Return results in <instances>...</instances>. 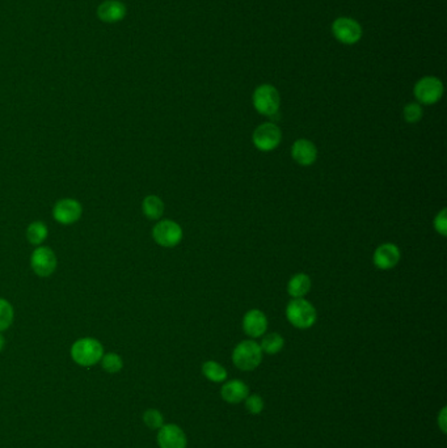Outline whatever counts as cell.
I'll return each instance as SVG.
<instances>
[{
	"mask_svg": "<svg viewBox=\"0 0 447 448\" xmlns=\"http://www.w3.org/2000/svg\"><path fill=\"white\" fill-rule=\"evenodd\" d=\"M104 356L103 345L96 338H80L71 347V356L83 367H91L101 360Z\"/></svg>",
	"mask_w": 447,
	"mask_h": 448,
	"instance_id": "cell-1",
	"label": "cell"
},
{
	"mask_svg": "<svg viewBox=\"0 0 447 448\" xmlns=\"http://www.w3.org/2000/svg\"><path fill=\"white\" fill-rule=\"evenodd\" d=\"M290 324L298 329H308L316 321L315 307L306 299H292L286 307Z\"/></svg>",
	"mask_w": 447,
	"mask_h": 448,
	"instance_id": "cell-2",
	"label": "cell"
},
{
	"mask_svg": "<svg viewBox=\"0 0 447 448\" xmlns=\"http://www.w3.org/2000/svg\"><path fill=\"white\" fill-rule=\"evenodd\" d=\"M263 360V350L255 341H243L232 352V362L241 371L257 369Z\"/></svg>",
	"mask_w": 447,
	"mask_h": 448,
	"instance_id": "cell-3",
	"label": "cell"
},
{
	"mask_svg": "<svg viewBox=\"0 0 447 448\" xmlns=\"http://www.w3.org/2000/svg\"><path fill=\"white\" fill-rule=\"evenodd\" d=\"M253 106L255 109L266 117H273L277 114L281 105V96L276 87L272 84H261L253 92Z\"/></svg>",
	"mask_w": 447,
	"mask_h": 448,
	"instance_id": "cell-4",
	"label": "cell"
},
{
	"mask_svg": "<svg viewBox=\"0 0 447 448\" xmlns=\"http://www.w3.org/2000/svg\"><path fill=\"white\" fill-rule=\"evenodd\" d=\"M332 34L342 45L352 46L361 41L364 29L353 17L341 16L332 23Z\"/></svg>",
	"mask_w": 447,
	"mask_h": 448,
	"instance_id": "cell-5",
	"label": "cell"
},
{
	"mask_svg": "<svg viewBox=\"0 0 447 448\" xmlns=\"http://www.w3.org/2000/svg\"><path fill=\"white\" fill-rule=\"evenodd\" d=\"M413 94L420 104L433 105L444 96V83L435 77H424L415 84Z\"/></svg>",
	"mask_w": 447,
	"mask_h": 448,
	"instance_id": "cell-6",
	"label": "cell"
},
{
	"mask_svg": "<svg viewBox=\"0 0 447 448\" xmlns=\"http://www.w3.org/2000/svg\"><path fill=\"white\" fill-rule=\"evenodd\" d=\"M152 238L160 247L173 248L179 245L183 240V228L180 227V224L166 219L155 224L152 230Z\"/></svg>",
	"mask_w": 447,
	"mask_h": 448,
	"instance_id": "cell-7",
	"label": "cell"
},
{
	"mask_svg": "<svg viewBox=\"0 0 447 448\" xmlns=\"http://www.w3.org/2000/svg\"><path fill=\"white\" fill-rule=\"evenodd\" d=\"M253 145L263 152L276 150L282 141V132L276 123L266 122L260 125L253 132Z\"/></svg>",
	"mask_w": 447,
	"mask_h": 448,
	"instance_id": "cell-8",
	"label": "cell"
},
{
	"mask_svg": "<svg viewBox=\"0 0 447 448\" xmlns=\"http://www.w3.org/2000/svg\"><path fill=\"white\" fill-rule=\"evenodd\" d=\"M30 266L39 277H50L57 269V257L50 248L39 247L30 256Z\"/></svg>",
	"mask_w": 447,
	"mask_h": 448,
	"instance_id": "cell-9",
	"label": "cell"
},
{
	"mask_svg": "<svg viewBox=\"0 0 447 448\" xmlns=\"http://www.w3.org/2000/svg\"><path fill=\"white\" fill-rule=\"evenodd\" d=\"M83 214V207L79 201L72 198H65L55 203L53 209L54 219L58 223L70 225L77 223Z\"/></svg>",
	"mask_w": 447,
	"mask_h": 448,
	"instance_id": "cell-10",
	"label": "cell"
},
{
	"mask_svg": "<svg viewBox=\"0 0 447 448\" xmlns=\"http://www.w3.org/2000/svg\"><path fill=\"white\" fill-rule=\"evenodd\" d=\"M158 443L160 448H186L188 439L180 426L170 423L159 429Z\"/></svg>",
	"mask_w": 447,
	"mask_h": 448,
	"instance_id": "cell-11",
	"label": "cell"
},
{
	"mask_svg": "<svg viewBox=\"0 0 447 448\" xmlns=\"http://www.w3.org/2000/svg\"><path fill=\"white\" fill-rule=\"evenodd\" d=\"M400 250L393 243H386L379 245L375 252L372 261L374 265L381 270H390L399 264L400 261Z\"/></svg>",
	"mask_w": 447,
	"mask_h": 448,
	"instance_id": "cell-12",
	"label": "cell"
},
{
	"mask_svg": "<svg viewBox=\"0 0 447 448\" xmlns=\"http://www.w3.org/2000/svg\"><path fill=\"white\" fill-rule=\"evenodd\" d=\"M126 12V6L119 0H106L97 7V17L106 24L122 21Z\"/></svg>",
	"mask_w": 447,
	"mask_h": 448,
	"instance_id": "cell-13",
	"label": "cell"
},
{
	"mask_svg": "<svg viewBox=\"0 0 447 448\" xmlns=\"http://www.w3.org/2000/svg\"><path fill=\"white\" fill-rule=\"evenodd\" d=\"M291 156L303 167L312 165L317 159L316 145L308 139H298L291 148Z\"/></svg>",
	"mask_w": 447,
	"mask_h": 448,
	"instance_id": "cell-14",
	"label": "cell"
},
{
	"mask_svg": "<svg viewBox=\"0 0 447 448\" xmlns=\"http://www.w3.org/2000/svg\"><path fill=\"white\" fill-rule=\"evenodd\" d=\"M243 329L252 338L261 337L268 329V318L259 309H250L243 318Z\"/></svg>",
	"mask_w": 447,
	"mask_h": 448,
	"instance_id": "cell-15",
	"label": "cell"
},
{
	"mask_svg": "<svg viewBox=\"0 0 447 448\" xmlns=\"http://www.w3.org/2000/svg\"><path fill=\"white\" fill-rule=\"evenodd\" d=\"M250 395V388L243 380H230L224 383L221 396L226 403L228 404H239L243 403Z\"/></svg>",
	"mask_w": 447,
	"mask_h": 448,
	"instance_id": "cell-16",
	"label": "cell"
},
{
	"mask_svg": "<svg viewBox=\"0 0 447 448\" xmlns=\"http://www.w3.org/2000/svg\"><path fill=\"white\" fill-rule=\"evenodd\" d=\"M310 290H311V279L304 273L295 274L288 283V292L294 299L304 298Z\"/></svg>",
	"mask_w": 447,
	"mask_h": 448,
	"instance_id": "cell-17",
	"label": "cell"
},
{
	"mask_svg": "<svg viewBox=\"0 0 447 448\" xmlns=\"http://www.w3.org/2000/svg\"><path fill=\"white\" fill-rule=\"evenodd\" d=\"M142 210H143L146 218H148L151 221H158L159 218H161V215L164 212V203L158 196L151 194V196H147L143 199Z\"/></svg>",
	"mask_w": 447,
	"mask_h": 448,
	"instance_id": "cell-18",
	"label": "cell"
},
{
	"mask_svg": "<svg viewBox=\"0 0 447 448\" xmlns=\"http://www.w3.org/2000/svg\"><path fill=\"white\" fill-rule=\"evenodd\" d=\"M202 374L212 383H222L227 379V369L214 360H208L202 365Z\"/></svg>",
	"mask_w": 447,
	"mask_h": 448,
	"instance_id": "cell-19",
	"label": "cell"
},
{
	"mask_svg": "<svg viewBox=\"0 0 447 448\" xmlns=\"http://www.w3.org/2000/svg\"><path fill=\"white\" fill-rule=\"evenodd\" d=\"M285 346V340L281 334L278 333H269L266 334L261 341V350L263 353H266L269 356H275L277 353H279Z\"/></svg>",
	"mask_w": 447,
	"mask_h": 448,
	"instance_id": "cell-20",
	"label": "cell"
},
{
	"mask_svg": "<svg viewBox=\"0 0 447 448\" xmlns=\"http://www.w3.org/2000/svg\"><path fill=\"white\" fill-rule=\"evenodd\" d=\"M48 227L42 222H33L27 228L28 241L33 245H41L48 238Z\"/></svg>",
	"mask_w": 447,
	"mask_h": 448,
	"instance_id": "cell-21",
	"label": "cell"
},
{
	"mask_svg": "<svg viewBox=\"0 0 447 448\" xmlns=\"http://www.w3.org/2000/svg\"><path fill=\"white\" fill-rule=\"evenodd\" d=\"M14 307L3 298H0V332L7 330L14 323Z\"/></svg>",
	"mask_w": 447,
	"mask_h": 448,
	"instance_id": "cell-22",
	"label": "cell"
},
{
	"mask_svg": "<svg viewBox=\"0 0 447 448\" xmlns=\"http://www.w3.org/2000/svg\"><path fill=\"white\" fill-rule=\"evenodd\" d=\"M101 365H103V369H106V372L117 374L123 367V360L116 353H108L101 358Z\"/></svg>",
	"mask_w": 447,
	"mask_h": 448,
	"instance_id": "cell-23",
	"label": "cell"
},
{
	"mask_svg": "<svg viewBox=\"0 0 447 448\" xmlns=\"http://www.w3.org/2000/svg\"><path fill=\"white\" fill-rule=\"evenodd\" d=\"M143 422L148 429L159 430L164 425L163 414L157 409H148L143 414Z\"/></svg>",
	"mask_w": 447,
	"mask_h": 448,
	"instance_id": "cell-24",
	"label": "cell"
},
{
	"mask_svg": "<svg viewBox=\"0 0 447 448\" xmlns=\"http://www.w3.org/2000/svg\"><path fill=\"white\" fill-rule=\"evenodd\" d=\"M403 116L408 123H417L424 116L422 106L417 103H409L403 110Z\"/></svg>",
	"mask_w": 447,
	"mask_h": 448,
	"instance_id": "cell-25",
	"label": "cell"
},
{
	"mask_svg": "<svg viewBox=\"0 0 447 448\" xmlns=\"http://www.w3.org/2000/svg\"><path fill=\"white\" fill-rule=\"evenodd\" d=\"M244 401H246V409H247V411H250V414L256 416L263 411L264 400L261 396L248 395Z\"/></svg>",
	"mask_w": 447,
	"mask_h": 448,
	"instance_id": "cell-26",
	"label": "cell"
},
{
	"mask_svg": "<svg viewBox=\"0 0 447 448\" xmlns=\"http://www.w3.org/2000/svg\"><path fill=\"white\" fill-rule=\"evenodd\" d=\"M447 210L442 209L437 214V216L434 218V228L435 231L441 235V236H446L447 234Z\"/></svg>",
	"mask_w": 447,
	"mask_h": 448,
	"instance_id": "cell-27",
	"label": "cell"
},
{
	"mask_svg": "<svg viewBox=\"0 0 447 448\" xmlns=\"http://www.w3.org/2000/svg\"><path fill=\"white\" fill-rule=\"evenodd\" d=\"M445 421H446V409L444 408L439 413V422H438L439 427H441V430L444 433H446V423H445Z\"/></svg>",
	"mask_w": 447,
	"mask_h": 448,
	"instance_id": "cell-28",
	"label": "cell"
},
{
	"mask_svg": "<svg viewBox=\"0 0 447 448\" xmlns=\"http://www.w3.org/2000/svg\"><path fill=\"white\" fill-rule=\"evenodd\" d=\"M4 345H6V341H4V337L0 334V352L4 349Z\"/></svg>",
	"mask_w": 447,
	"mask_h": 448,
	"instance_id": "cell-29",
	"label": "cell"
}]
</instances>
